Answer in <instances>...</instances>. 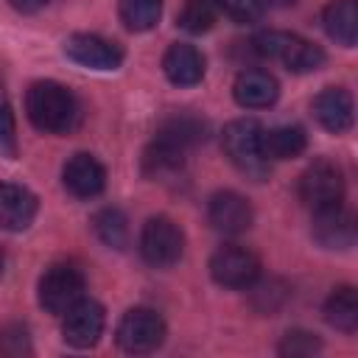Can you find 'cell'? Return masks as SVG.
<instances>
[{"instance_id":"obj_1","label":"cell","mask_w":358,"mask_h":358,"mask_svg":"<svg viewBox=\"0 0 358 358\" xmlns=\"http://www.w3.org/2000/svg\"><path fill=\"white\" fill-rule=\"evenodd\" d=\"M28 120L48 134H67L81 120L78 98L59 81H36L25 95Z\"/></svg>"},{"instance_id":"obj_2","label":"cell","mask_w":358,"mask_h":358,"mask_svg":"<svg viewBox=\"0 0 358 358\" xmlns=\"http://www.w3.org/2000/svg\"><path fill=\"white\" fill-rule=\"evenodd\" d=\"M252 45L260 56L285 64L291 73H313L324 64V50L319 45L288 31H260Z\"/></svg>"},{"instance_id":"obj_3","label":"cell","mask_w":358,"mask_h":358,"mask_svg":"<svg viewBox=\"0 0 358 358\" xmlns=\"http://www.w3.org/2000/svg\"><path fill=\"white\" fill-rule=\"evenodd\" d=\"M260 134H263V126L257 120L241 117V120L227 123L224 137H221L229 162L252 179H266V173H268V159L263 157Z\"/></svg>"},{"instance_id":"obj_4","label":"cell","mask_w":358,"mask_h":358,"mask_svg":"<svg viewBox=\"0 0 358 358\" xmlns=\"http://www.w3.org/2000/svg\"><path fill=\"white\" fill-rule=\"evenodd\" d=\"M84 271L73 263H53L39 277V305L56 316H64L78 299H84Z\"/></svg>"},{"instance_id":"obj_5","label":"cell","mask_w":358,"mask_h":358,"mask_svg":"<svg viewBox=\"0 0 358 358\" xmlns=\"http://www.w3.org/2000/svg\"><path fill=\"white\" fill-rule=\"evenodd\" d=\"M299 199L313 213L338 207L344 201V173L327 159H316L299 176Z\"/></svg>"},{"instance_id":"obj_6","label":"cell","mask_w":358,"mask_h":358,"mask_svg":"<svg viewBox=\"0 0 358 358\" xmlns=\"http://www.w3.org/2000/svg\"><path fill=\"white\" fill-rule=\"evenodd\" d=\"M185 252V235L168 215H154L143 224L140 232V255L154 268H168L179 263Z\"/></svg>"},{"instance_id":"obj_7","label":"cell","mask_w":358,"mask_h":358,"mask_svg":"<svg viewBox=\"0 0 358 358\" xmlns=\"http://www.w3.org/2000/svg\"><path fill=\"white\" fill-rule=\"evenodd\" d=\"M117 344L123 352L145 355L154 352L165 341V322L151 308H131L117 322Z\"/></svg>"},{"instance_id":"obj_8","label":"cell","mask_w":358,"mask_h":358,"mask_svg":"<svg viewBox=\"0 0 358 358\" xmlns=\"http://www.w3.org/2000/svg\"><path fill=\"white\" fill-rule=\"evenodd\" d=\"M210 274L224 288H249L260 277V260L246 246L224 243L210 257Z\"/></svg>"},{"instance_id":"obj_9","label":"cell","mask_w":358,"mask_h":358,"mask_svg":"<svg viewBox=\"0 0 358 358\" xmlns=\"http://www.w3.org/2000/svg\"><path fill=\"white\" fill-rule=\"evenodd\" d=\"M103 324H106V313L101 308V302L95 299H78L62 319V336L70 347L76 350H87V347H95L101 333H103Z\"/></svg>"},{"instance_id":"obj_10","label":"cell","mask_w":358,"mask_h":358,"mask_svg":"<svg viewBox=\"0 0 358 358\" xmlns=\"http://www.w3.org/2000/svg\"><path fill=\"white\" fill-rule=\"evenodd\" d=\"M64 56L90 70H117L123 64V48L95 34H73L64 39Z\"/></svg>"},{"instance_id":"obj_11","label":"cell","mask_w":358,"mask_h":358,"mask_svg":"<svg viewBox=\"0 0 358 358\" xmlns=\"http://www.w3.org/2000/svg\"><path fill=\"white\" fill-rule=\"evenodd\" d=\"M207 218H210L213 229H218L224 235H241V232H246L252 227L255 210L241 193L218 190L207 201Z\"/></svg>"},{"instance_id":"obj_12","label":"cell","mask_w":358,"mask_h":358,"mask_svg":"<svg viewBox=\"0 0 358 358\" xmlns=\"http://www.w3.org/2000/svg\"><path fill=\"white\" fill-rule=\"evenodd\" d=\"M64 190L76 199H95L106 187V168L92 154H73L62 168Z\"/></svg>"},{"instance_id":"obj_13","label":"cell","mask_w":358,"mask_h":358,"mask_svg":"<svg viewBox=\"0 0 358 358\" xmlns=\"http://www.w3.org/2000/svg\"><path fill=\"white\" fill-rule=\"evenodd\" d=\"M39 210V199L14 182H3L0 185V229L6 232H22L31 227V221L36 218Z\"/></svg>"},{"instance_id":"obj_14","label":"cell","mask_w":358,"mask_h":358,"mask_svg":"<svg viewBox=\"0 0 358 358\" xmlns=\"http://www.w3.org/2000/svg\"><path fill=\"white\" fill-rule=\"evenodd\" d=\"M313 115H316L322 129H327L333 134H341L352 126V117H355L352 95L344 87H324L313 98Z\"/></svg>"},{"instance_id":"obj_15","label":"cell","mask_w":358,"mask_h":358,"mask_svg":"<svg viewBox=\"0 0 358 358\" xmlns=\"http://www.w3.org/2000/svg\"><path fill=\"white\" fill-rule=\"evenodd\" d=\"M232 95L243 109H266L277 101L280 95V84L268 70H241L235 84H232Z\"/></svg>"},{"instance_id":"obj_16","label":"cell","mask_w":358,"mask_h":358,"mask_svg":"<svg viewBox=\"0 0 358 358\" xmlns=\"http://www.w3.org/2000/svg\"><path fill=\"white\" fill-rule=\"evenodd\" d=\"M313 238L324 249H350L355 241V221L341 204L319 210L313 213Z\"/></svg>"},{"instance_id":"obj_17","label":"cell","mask_w":358,"mask_h":358,"mask_svg":"<svg viewBox=\"0 0 358 358\" xmlns=\"http://www.w3.org/2000/svg\"><path fill=\"white\" fill-rule=\"evenodd\" d=\"M162 70L171 84L176 87H193L204 78V56L199 48L187 42H176L162 56Z\"/></svg>"},{"instance_id":"obj_18","label":"cell","mask_w":358,"mask_h":358,"mask_svg":"<svg viewBox=\"0 0 358 358\" xmlns=\"http://www.w3.org/2000/svg\"><path fill=\"white\" fill-rule=\"evenodd\" d=\"M322 25H324L330 39H336L344 48H352L355 45V34H358L355 0H333V3H327L324 11H322Z\"/></svg>"},{"instance_id":"obj_19","label":"cell","mask_w":358,"mask_h":358,"mask_svg":"<svg viewBox=\"0 0 358 358\" xmlns=\"http://www.w3.org/2000/svg\"><path fill=\"white\" fill-rule=\"evenodd\" d=\"M308 134L299 126H277L260 134V148L266 159H294L305 151Z\"/></svg>"},{"instance_id":"obj_20","label":"cell","mask_w":358,"mask_h":358,"mask_svg":"<svg viewBox=\"0 0 358 358\" xmlns=\"http://www.w3.org/2000/svg\"><path fill=\"white\" fill-rule=\"evenodd\" d=\"M324 322L341 333H355L358 327V294L352 285H338L324 302Z\"/></svg>"},{"instance_id":"obj_21","label":"cell","mask_w":358,"mask_h":358,"mask_svg":"<svg viewBox=\"0 0 358 358\" xmlns=\"http://www.w3.org/2000/svg\"><path fill=\"white\" fill-rule=\"evenodd\" d=\"M185 154H187V151H182V148H176V145H171V143L154 137L151 145H148L145 154H143V173H145L148 179L173 176L176 171H182Z\"/></svg>"},{"instance_id":"obj_22","label":"cell","mask_w":358,"mask_h":358,"mask_svg":"<svg viewBox=\"0 0 358 358\" xmlns=\"http://www.w3.org/2000/svg\"><path fill=\"white\" fill-rule=\"evenodd\" d=\"M204 131H207V126L196 115H173V117L162 120V126L157 129L154 137L182 148V151H190L196 143L204 140Z\"/></svg>"},{"instance_id":"obj_23","label":"cell","mask_w":358,"mask_h":358,"mask_svg":"<svg viewBox=\"0 0 358 358\" xmlns=\"http://www.w3.org/2000/svg\"><path fill=\"white\" fill-rule=\"evenodd\" d=\"M165 0H117V14L129 31H151L162 17Z\"/></svg>"},{"instance_id":"obj_24","label":"cell","mask_w":358,"mask_h":358,"mask_svg":"<svg viewBox=\"0 0 358 358\" xmlns=\"http://www.w3.org/2000/svg\"><path fill=\"white\" fill-rule=\"evenodd\" d=\"M92 229L101 238V243H106L109 249H123L129 243V221H126L123 210H117V207L98 210L92 218Z\"/></svg>"},{"instance_id":"obj_25","label":"cell","mask_w":358,"mask_h":358,"mask_svg":"<svg viewBox=\"0 0 358 358\" xmlns=\"http://www.w3.org/2000/svg\"><path fill=\"white\" fill-rule=\"evenodd\" d=\"M215 20L218 8L213 0H185L179 11V28H185L187 34H204L215 25Z\"/></svg>"},{"instance_id":"obj_26","label":"cell","mask_w":358,"mask_h":358,"mask_svg":"<svg viewBox=\"0 0 358 358\" xmlns=\"http://www.w3.org/2000/svg\"><path fill=\"white\" fill-rule=\"evenodd\" d=\"M319 350H322V341L308 330H288L277 347V352L285 358H308Z\"/></svg>"},{"instance_id":"obj_27","label":"cell","mask_w":358,"mask_h":358,"mask_svg":"<svg viewBox=\"0 0 358 358\" xmlns=\"http://www.w3.org/2000/svg\"><path fill=\"white\" fill-rule=\"evenodd\" d=\"M213 3L218 14L229 17L238 25H249L263 17V0H213Z\"/></svg>"},{"instance_id":"obj_28","label":"cell","mask_w":358,"mask_h":358,"mask_svg":"<svg viewBox=\"0 0 358 358\" xmlns=\"http://www.w3.org/2000/svg\"><path fill=\"white\" fill-rule=\"evenodd\" d=\"M28 352H31V336H28V327L20 324V322L3 324V327H0V355L17 358V355H28Z\"/></svg>"},{"instance_id":"obj_29","label":"cell","mask_w":358,"mask_h":358,"mask_svg":"<svg viewBox=\"0 0 358 358\" xmlns=\"http://www.w3.org/2000/svg\"><path fill=\"white\" fill-rule=\"evenodd\" d=\"M0 157H17V126L6 95L0 92Z\"/></svg>"},{"instance_id":"obj_30","label":"cell","mask_w":358,"mask_h":358,"mask_svg":"<svg viewBox=\"0 0 358 358\" xmlns=\"http://www.w3.org/2000/svg\"><path fill=\"white\" fill-rule=\"evenodd\" d=\"M8 3H11L17 11H22V14H34V11H39L48 0H8Z\"/></svg>"},{"instance_id":"obj_31","label":"cell","mask_w":358,"mask_h":358,"mask_svg":"<svg viewBox=\"0 0 358 358\" xmlns=\"http://www.w3.org/2000/svg\"><path fill=\"white\" fill-rule=\"evenodd\" d=\"M268 6H294L296 0H266Z\"/></svg>"},{"instance_id":"obj_32","label":"cell","mask_w":358,"mask_h":358,"mask_svg":"<svg viewBox=\"0 0 358 358\" xmlns=\"http://www.w3.org/2000/svg\"><path fill=\"white\" fill-rule=\"evenodd\" d=\"M3 266H6V257H3V249H0V277H3Z\"/></svg>"}]
</instances>
